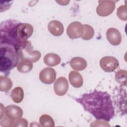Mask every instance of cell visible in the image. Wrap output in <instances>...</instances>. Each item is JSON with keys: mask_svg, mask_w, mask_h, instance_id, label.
Segmentation results:
<instances>
[{"mask_svg": "<svg viewBox=\"0 0 127 127\" xmlns=\"http://www.w3.org/2000/svg\"><path fill=\"white\" fill-rule=\"evenodd\" d=\"M117 15L118 18L122 20L126 21L127 20L126 4L124 5H121L118 8Z\"/></svg>", "mask_w": 127, "mask_h": 127, "instance_id": "603a6c76", "label": "cell"}, {"mask_svg": "<svg viewBox=\"0 0 127 127\" xmlns=\"http://www.w3.org/2000/svg\"><path fill=\"white\" fill-rule=\"evenodd\" d=\"M12 82L10 78L6 76H0V90L6 92L9 90L12 86Z\"/></svg>", "mask_w": 127, "mask_h": 127, "instance_id": "e0dca14e", "label": "cell"}, {"mask_svg": "<svg viewBox=\"0 0 127 127\" xmlns=\"http://www.w3.org/2000/svg\"><path fill=\"white\" fill-rule=\"evenodd\" d=\"M15 122V120L11 119L7 115L3 114V115L0 118V125L3 127H13Z\"/></svg>", "mask_w": 127, "mask_h": 127, "instance_id": "7402d4cb", "label": "cell"}, {"mask_svg": "<svg viewBox=\"0 0 127 127\" xmlns=\"http://www.w3.org/2000/svg\"><path fill=\"white\" fill-rule=\"evenodd\" d=\"M61 61L60 57L55 53L47 54L44 57V63L49 66H55L60 64Z\"/></svg>", "mask_w": 127, "mask_h": 127, "instance_id": "9a60e30c", "label": "cell"}, {"mask_svg": "<svg viewBox=\"0 0 127 127\" xmlns=\"http://www.w3.org/2000/svg\"><path fill=\"white\" fill-rule=\"evenodd\" d=\"M100 65L101 68L105 72H112L118 68L119 62L114 57L105 56L100 60Z\"/></svg>", "mask_w": 127, "mask_h": 127, "instance_id": "8992f818", "label": "cell"}, {"mask_svg": "<svg viewBox=\"0 0 127 127\" xmlns=\"http://www.w3.org/2000/svg\"><path fill=\"white\" fill-rule=\"evenodd\" d=\"M39 122L41 125L44 127H54L55 123L53 118L47 114L42 115L39 119Z\"/></svg>", "mask_w": 127, "mask_h": 127, "instance_id": "ffe728a7", "label": "cell"}, {"mask_svg": "<svg viewBox=\"0 0 127 127\" xmlns=\"http://www.w3.org/2000/svg\"><path fill=\"white\" fill-rule=\"evenodd\" d=\"M33 64L32 63L20 61L17 66V69L20 72L27 73L33 69Z\"/></svg>", "mask_w": 127, "mask_h": 127, "instance_id": "ac0fdd59", "label": "cell"}, {"mask_svg": "<svg viewBox=\"0 0 127 127\" xmlns=\"http://www.w3.org/2000/svg\"><path fill=\"white\" fill-rule=\"evenodd\" d=\"M11 98L12 101L16 103L21 102L24 98V91L21 87L14 88L11 92Z\"/></svg>", "mask_w": 127, "mask_h": 127, "instance_id": "2e32d148", "label": "cell"}, {"mask_svg": "<svg viewBox=\"0 0 127 127\" xmlns=\"http://www.w3.org/2000/svg\"><path fill=\"white\" fill-rule=\"evenodd\" d=\"M83 26L84 31L81 38L84 40H89L92 39L94 34V30L93 27L88 24H84Z\"/></svg>", "mask_w": 127, "mask_h": 127, "instance_id": "44dd1931", "label": "cell"}, {"mask_svg": "<svg viewBox=\"0 0 127 127\" xmlns=\"http://www.w3.org/2000/svg\"><path fill=\"white\" fill-rule=\"evenodd\" d=\"M68 82L67 79L64 76L59 77L54 85L55 93L59 96L64 95L68 90Z\"/></svg>", "mask_w": 127, "mask_h": 127, "instance_id": "ba28073f", "label": "cell"}, {"mask_svg": "<svg viewBox=\"0 0 127 127\" xmlns=\"http://www.w3.org/2000/svg\"><path fill=\"white\" fill-rule=\"evenodd\" d=\"M106 38L108 42L113 46L120 45L122 41V36L120 32L114 27H111L107 29Z\"/></svg>", "mask_w": 127, "mask_h": 127, "instance_id": "30bf717a", "label": "cell"}, {"mask_svg": "<svg viewBox=\"0 0 127 127\" xmlns=\"http://www.w3.org/2000/svg\"><path fill=\"white\" fill-rule=\"evenodd\" d=\"M75 100L81 105L85 111L97 120L110 121L115 116V109L110 95L106 91L94 89L84 93Z\"/></svg>", "mask_w": 127, "mask_h": 127, "instance_id": "6da1fadb", "label": "cell"}, {"mask_svg": "<svg viewBox=\"0 0 127 127\" xmlns=\"http://www.w3.org/2000/svg\"><path fill=\"white\" fill-rule=\"evenodd\" d=\"M48 28L50 33L54 36H60L63 34L64 31L63 24L59 21L56 20L50 21L48 24Z\"/></svg>", "mask_w": 127, "mask_h": 127, "instance_id": "8fae6325", "label": "cell"}, {"mask_svg": "<svg viewBox=\"0 0 127 127\" xmlns=\"http://www.w3.org/2000/svg\"><path fill=\"white\" fill-rule=\"evenodd\" d=\"M20 61L34 63L37 62L41 57V53L38 50L31 49V42L28 43L23 47L17 50Z\"/></svg>", "mask_w": 127, "mask_h": 127, "instance_id": "277c9868", "label": "cell"}, {"mask_svg": "<svg viewBox=\"0 0 127 127\" xmlns=\"http://www.w3.org/2000/svg\"><path fill=\"white\" fill-rule=\"evenodd\" d=\"M20 61L17 50L8 44H0V71L6 73L17 66Z\"/></svg>", "mask_w": 127, "mask_h": 127, "instance_id": "3957f363", "label": "cell"}, {"mask_svg": "<svg viewBox=\"0 0 127 127\" xmlns=\"http://www.w3.org/2000/svg\"><path fill=\"white\" fill-rule=\"evenodd\" d=\"M20 21L7 19L0 24V44H8L14 46L17 50L25 46L28 43L22 41L18 37L17 26Z\"/></svg>", "mask_w": 127, "mask_h": 127, "instance_id": "7a4b0ae2", "label": "cell"}, {"mask_svg": "<svg viewBox=\"0 0 127 127\" xmlns=\"http://www.w3.org/2000/svg\"><path fill=\"white\" fill-rule=\"evenodd\" d=\"M34 123H35L34 125H33V124H31V125H30V127H31V126H34V127H35V126H38V127H40V125H38L37 123H35V122H34Z\"/></svg>", "mask_w": 127, "mask_h": 127, "instance_id": "d4e9b609", "label": "cell"}, {"mask_svg": "<svg viewBox=\"0 0 127 127\" xmlns=\"http://www.w3.org/2000/svg\"><path fill=\"white\" fill-rule=\"evenodd\" d=\"M69 80L71 85L75 88H79L83 85V79L81 74L75 71H71L69 73Z\"/></svg>", "mask_w": 127, "mask_h": 127, "instance_id": "5bb4252c", "label": "cell"}, {"mask_svg": "<svg viewBox=\"0 0 127 127\" xmlns=\"http://www.w3.org/2000/svg\"><path fill=\"white\" fill-rule=\"evenodd\" d=\"M28 126V121L24 118H19L15 120L13 127H26Z\"/></svg>", "mask_w": 127, "mask_h": 127, "instance_id": "cb8c5ba5", "label": "cell"}, {"mask_svg": "<svg viewBox=\"0 0 127 127\" xmlns=\"http://www.w3.org/2000/svg\"><path fill=\"white\" fill-rule=\"evenodd\" d=\"M99 4L96 8V12L100 16H109L115 8V1L109 0H99Z\"/></svg>", "mask_w": 127, "mask_h": 127, "instance_id": "5b68a950", "label": "cell"}, {"mask_svg": "<svg viewBox=\"0 0 127 127\" xmlns=\"http://www.w3.org/2000/svg\"><path fill=\"white\" fill-rule=\"evenodd\" d=\"M69 64L71 68L76 71L84 70L87 66L86 61L79 57H75L71 59Z\"/></svg>", "mask_w": 127, "mask_h": 127, "instance_id": "4fadbf2b", "label": "cell"}, {"mask_svg": "<svg viewBox=\"0 0 127 127\" xmlns=\"http://www.w3.org/2000/svg\"><path fill=\"white\" fill-rule=\"evenodd\" d=\"M127 71L126 70H118L115 73V78L117 82L122 86L127 85Z\"/></svg>", "mask_w": 127, "mask_h": 127, "instance_id": "d6986e66", "label": "cell"}, {"mask_svg": "<svg viewBox=\"0 0 127 127\" xmlns=\"http://www.w3.org/2000/svg\"><path fill=\"white\" fill-rule=\"evenodd\" d=\"M56 78V72L51 67L43 69L39 74L40 80L44 84H50L53 83Z\"/></svg>", "mask_w": 127, "mask_h": 127, "instance_id": "9c48e42d", "label": "cell"}, {"mask_svg": "<svg viewBox=\"0 0 127 127\" xmlns=\"http://www.w3.org/2000/svg\"><path fill=\"white\" fill-rule=\"evenodd\" d=\"M4 113L9 118L15 120L22 117L23 111L22 109L18 106L10 105L5 108Z\"/></svg>", "mask_w": 127, "mask_h": 127, "instance_id": "7c38bea8", "label": "cell"}, {"mask_svg": "<svg viewBox=\"0 0 127 127\" xmlns=\"http://www.w3.org/2000/svg\"><path fill=\"white\" fill-rule=\"evenodd\" d=\"M83 25L79 21H73L70 23L66 29L68 36L71 39L81 38L83 34Z\"/></svg>", "mask_w": 127, "mask_h": 127, "instance_id": "52a82bcc", "label": "cell"}]
</instances>
